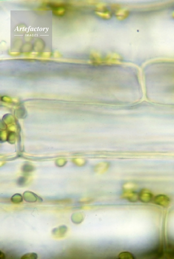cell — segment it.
Returning a JSON list of instances; mask_svg holds the SVG:
<instances>
[{"label":"cell","instance_id":"cell-1","mask_svg":"<svg viewBox=\"0 0 174 259\" xmlns=\"http://www.w3.org/2000/svg\"><path fill=\"white\" fill-rule=\"evenodd\" d=\"M110 167V162L103 161L96 164L93 167V170L97 174H102L108 172Z\"/></svg>","mask_w":174,"mask_h":259},{"label":"cell","instance_id":"cell-2","mask_svg":"<svg viewBox=\"0 0 174 259\" xmlns=\"http://www.w3.org/2000/svg\"><path fill=\"white\" fill-rule=\"evenodd\" d=\"M139 200L144 203H148L153 198V194L149 190L146 188L142 189L139 193Z\"/></svg>","mask_w":174,"mask_h":259},{"label":"cell","instance_id":"cell-3","mask_svg":"<svg viewBox=\"0 0 174 259\" xmlns=\"http://www.w3.org/2000/svg\"><path fill=\"white\" fill-rule=\"evenodd\" d=\"M154 202L156 205L164 207H167L170 205V199L165 194H159L154 198Z\"/></svg>","mask_w":174,"mask_h":259},{"label":"cell","instance_id":"cell-4","mask_svg":"<svg viewBox=\"0 0 174 259\" xmlns=\"http://www.w3.org/2000/svg\"><path fill=\"white\" fill-rule=\"evenodd\" d=\"M121 198L132 202H136L139 200V194L135 190L123 191Z\"/></svg>","mask_w":174,"mask_h":259},{"label":"cell","instance_id":"cell-5","mask_svg":"<svg viewBox=\"0 0 174 259\" xmlns=\"http://www.w3.org/2000/svg\"><path fill=\"white\" fill-rule=\"evenodd\" d=\"M96 13L101 18L108 20L112 17V14L109 10L104 7H99L96 10Z\"/></svg>","mask_w":174,"mask_h":259},{"label":"cell","instance_id":"cell-6","mask_svg":"<svg viewBox=\"0 0 174 259\" xmlns=\"http://www.w3.org/2000/svg\"><path fill=\"white\" fill-rule=\"evenodd\" d=\"M67 228L64 226H60L59 228H55L52 231L53 234L56 236H63L67 231Z\"/></svg>","mask_w":174,"mask_h":259},{"label":"cell","instance_id":"cell-7","mask_svg":"<svg viewBox=\"0 0 174 259\" xmlns=\"http://www.w3.org/2000/svg\"><path fill=\"white\" fill-rule=\"evenodd\" d=\"M129 14V12L128 11L124 9H118L115 13V15L117 18L119 20H122L126 18Z\"/></svg>","mask_w":174,"mask_h":259},{"label":"cell","instance_id":"cell-8","mask_svg":"<svg viewBox=\"0 0 174 259\" xmlns=\"http://www.w3.org/2000/svg\"><path fill=\"white\" fill-rule=\"evenodd\" d=\"M72 222L76 224H80L83 221L84 217L82 214L76 213L72 216Z\"/></svg>","mask_w":174,"mask_h":259},{"label":"cell","instance_id":"cell-9","mask_svg":"<svg viewBox=\"0 0 174 259\" xmlns=\"http://www.w3.org/2000/svg\"><path fill=\"white\" fill-rule=\"evenodd\" d=\"M119 258L120 259H133L134 258L133 254L129 252H120L118 255Z\"/></svg>","mask_w":174,"mask_h":259},{"label":"cell","instance_id":"cell-10","mask_svg":"<svg viewBox=\"0 0 174 259\" xmlns=\"http://www.w3.org/2000/svg\"><path fill=\"white\" fill-rule=\"evenodd\" d=\"M136 187V184L133 182H130L124 183L123 186V191L135 190Z\"/></svg>","mask_w":174,"mask_h":259},{"label":"cell","instance_id":"cell-11","mask_svg":"<svg viewBox=\"0 0 174 259\" xmlns=\"http://www.w3.org/2000/svg\"><path fill=\"white\" fill-rule=\"evenodd\" d=\"M11 200L14 204H18L23 201V198L20 194H16L11 198Z\"/></svg>","mask_w":174,"mask_h":259},{"label":"cell","instance_id":"cell-12","mask_svg":"<svg viewBox=\"0 0 174 259\" xmlns=\"http://www.w3.org/2000/svg\"><path fill=\"white\" fill-rule=\"evenodd\" d=\"M38 255L36 253L32 252L28 253L24 255L21 257V259H36L38 258Z\"/></svg>","mask_w":174,"mask_h":259},{"label":"cell","instance_id":"cell-13","mask_svg":"<svg viewBox=\"0 0 174 259\" xmlns=\"http://www.w3.org/2000/svg\"><path fill=\"white\" fill-rule=\"evenodd\" d=\"M65 10L64 9L60 8L55 10L53 12L55 15L58 16H61L63 15L65 13Z\"/></svg>","mask_w":174,"mask_h":259},{"label":"cell","instance_id":"cell-14","mask_svg":"<svg viewBox=\"0 0 174 259\" xmlns=\"http://www.w3.org/2000/svg\"><path fill=\"white\" fill-rule=\"evenodd\" d=\"M92 199L90 198H85L83 199V200H82L81 202L85 204H89L91 202H92Z\"/></svg>","mask_w":174,"mask_h":259},{"label":"cell","instance_id":"cell-15","mask_svg":"<svg viewBox=\"0 0 174 259\" xmlns=\"http://www.w3.org/2000/svg\"><path fill=\"white\" fill-rule=\"evenodd\" d=\"M0 258L1 259H4L5 258V255L3 252H0Z\"/></svg>","mask_w":174,"mask_h":259}]
</instances>
